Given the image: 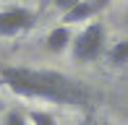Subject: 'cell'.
<instances>
[{
  "mask_svg": "<svg viewBox=\"0 0 128 125\" xmlns=\"http://www.w3.org/2000/svg\"><path fill=\"white\" fill-rule=\"evenodd\" d=\"M3 125H26V117L21 115V112L10 110V112H5V120H3Z\"/></svg>",
  "mask_w": 128,
  "mask_h": 125,
  "instance_id": "cell-8",
  "label": "cell"
},
{
  "mask_svg": "<svg viewBox=\"0 0 128 125\" xmlns=\"http://www.w3.org/2000/svg\"><path fill=\"white\" fill-rule=\"evenodd\" d=\"M86 125H104V123H97V120H89V123H86Z\"/></svg>",
  "mask_w": 128,
  "mask_h": 125,
  "instance_id": "cell-10",
  "label": "cell"
},
{
  "mask_svg": "<svg viewBox=\"0 0 128 125\" xmlns=\"http://www.w3.org/2000/svg\"><path fill=\"white\" fill-rule=\"evenodd\" d=\"M37 24V13L24 5H10L0 10V37H16V34L32 31Z\"/></svg>",
  "mask_w": 128,
  "mask_h": 125,
  "instance_id": "cell-3",
  "label": "cell"
},
{
  "mask_svg": "<svg viewBox=\"0 0 128 125\" xmlns=\"http://www.w3.org/2000/svg\"><path fill=\"white\" fill-rule=\"evenodd\" d=\"M50 3L55 5V8L60 10V13H68V10H71L76 3H81V0H50Z\"/></svg>",
  "mask_w": 128,
  "mask_h": 125,
  "instance_id": "cell-9",
  "label": "cell"
},
{
  "mask_svg": "<svg viewBox=\"0 0 128 125\" xmlns=\"http://www.w3.org/2000/svg\"><path fill=\"white\" fill-rule=\"evenodd\" d=\"M73 42V34H71V26H55L47 37H44V50H47L50 55H60L68 50V44Z\"/></svg>",
  "mask_w": 128,
  "mask_h": 125,
  "instance_id": "cell-5",
  "label": "cell"
},
{
  "mask_svg": "<svg viewBox=\"0 0 128 125\" xmlns=\"http://www.w3.org/2000/svg\"><path fill=\"white\" fill-rule=\"evenodd\" d=\"M104 58H107L110 65H126V62H128V39L115 42L112 47L104 52Z\"/></svg>",
  "mask_w": 128,
  "mask_h": 125,
  "instance_id": "cell-6",
  "label": "cell"
},
{
  "mask_svg": "<svg viewBox=\"0 0 128 125\" xmlns=\"http://www.w3.org/2000/svg\"><path fill=\"white\" fill-rule=\"evenodd\" d=\"M29 120H32V125H55V117L47 115V112H39V110L29 112Z\"/></svg>",
  "mask_w": 128,
  "mask_h": 125,
  "instance_id": "cell-7",
  "label": "cell"
},
{
  "mask_svg": "<svg viewBox=\"0 0 128 125\" xmlns=\"http://www.w3.org/2000/svg\"><path fill=\"white\" fill-rule=\"evenodd\" d=\"M110 0H81V3H76L68 13H63V26H71V24H78V21H89L94 18L100 10L107 8Z\"/></svg>",
  "mask_w": 128,
  "mask_h": 125,
  "instance_id": "cell-4",
  "label": "cell"
},
{
  "mask_svg": "<svg viewBox=\"0 0 128 125\" xmlns=\"http://www.w3.org/2000/svg\"><path fill=\"white\" fill-rule=\"evenodd\" d=\"M0 110H3V102H0Z\"/></svg>",
  "mask_w": 128,
  "mask_h": 125,
  "instance_id": "cell-11",
  "label": "cell"
},
{
  "mask_svg": "<svg viewBox=\"0 0 128 125\" xmlns=\"http://www.w3.org/2000/svg\"><path fill=\"white\" fill-rule=\"evenodd\" d=\"M0 83L10 89L16 96L26 99H47L52 104L89 110L97 102V91L86 83L66 76L60 70H44V68H26V65H8L0 68Z\"/></svg>",
  "mask_w": 128,
  "mask_h": 125,
  "instance_id": "cell-1",
  "label": "cell"
},
{
  "mask_svg": "<svg viewBox=\"0 0 128 125\" xmlns=\"http://www.w3.org/2000/svg\"><path fill=\"white\" fill-rule=\"evenodd\" d=\"M104 55V26L102 24H89L86 29L71 42V58L76 62H92Z\"/></svg>",
  "mask_w": 128,
  "mask_h": 125,
  "instance_id": "cell-2",
  "label": "cell"
}]
</instances>
